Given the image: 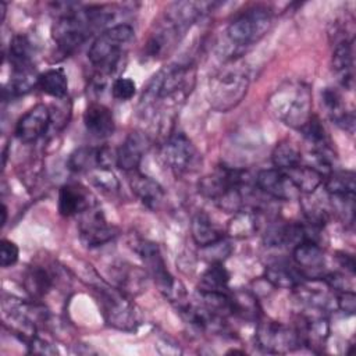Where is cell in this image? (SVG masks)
Wrapping results in <instances>:
<instances>
[{
    "instance_id": "obj_1",
    "label": "cell",
    "mask_w": 356,
    "mask_h": 356,
    "mask_svg": "<svg viewBox=\"0 0 356 356\" xmlns=\"http://www.w3.org/2000/svg\"><path fill=\"white\" fill-rule=\"evenodd\" d=\"M111 15L103 6L67 10L54 22L51 38L61 51L71 53L108 22Z\"/></svg>"
},
{
    "instance_id": "obj_2",
    "label": "cell",
    "mask_w": 356,
    "mask_h": 356,
    "mask_svg": "<svg viewBox=\"0 0 356 356\" xmlns=\"http://www.w3.org/2000/svg\"><path fill=\"white\" fill-rule=\"evenodd\" d=\"M270 108L285 125L302 131L313 118L312 92L303 82H286L270 97Z\"/></svg>"
},
{
    "instance_id": "obj_3",
    "label": "cell",
    "mask_w": 356,
    "mask_h": 356,
    "mask_svg": "<svg viewBox=\"0 0 356 356\" xmlns=\"http://www.w3.org/2000/svg\"><path fill=\"white\" fill-rule=\"evenodd\" d=\"M132 38L134 28L128 24H118L107 28L93 40L88 57L97 76H107L115 70Z\"/></svg>"
},
{
    "instance_id": "obj_4",
    "label": "cell",
    "mask_w": 356,
    "mask_h": 356,
    "mask_svg": "<svg viewBox=\"0 0 356 356\" xmlns=\"http://www.w3.org/2000/svg\"><path fill=\"white\" fill-rule=\"evenodd\" d=\"M249 88V75L243 64L232 61L222 67L209 83V100L213 108L228 111L245 97Z\"/></svg>"
},
{
    "instance_id": "obj_5",
    "label": "cell",
    "mask_w": 356,
    "mask_h": 356,
    "mask_svg": "<svg viewBox=\"0 0 356 356\" xmlns=\"http://www.w3.org/2000/svg\"><path fill=\"white\" fill-rule=\"evenodd\" d=\"M271 25V13L268 8L256 6L245 10L234 18L228 28L227 35L229 40L238 46H249L263 38Z\"/></svg>"
},
{
    "instance_id": "obj_6",
    "label": "cell",
    "mask_w": 356,
    "mask_h": 356,
    "mask_svg": "<svg viewBox=\"0 0 356 356\" xmlns=\"http://www.w3.org/2000/svg\"><path fill=\"white\" fill-rule=\"evenodd\" d=\"M99 295V303L106 321L120 330H134L136 325V313L132 303L121 289L110 288L100 282L95 286Z\"/></svg>"
},
{
    "instance_id": "obj_7",
    "label": "cell",
    "mask_w": 356,
    "mask_h": 356,
    "mask_svg": "<svg viewBox=\"0 0 356 356\" xmlns=\"http://www.w3.org/2000/svg\"><path fill=\"white\" fill-rule=\"evenodd\" d=\"M136 252L142 259L146 271L156 281L160 291L171 300H181L179 289L177 291V282L168 273L159 246L149 241H139L136 243Z\"/></svg>"
},
{
    "instance_id": "obj_8",
    "label": "cell",
    "mask_w": 356,
    "mask_h": 356,
    "mask_svg": "<svg viewBox=\"0 0 356 356\" xmlns=\"http://www.w3.org/2000/svg\"><path fill=\"white\" fill-rule=\"evenodd\" d=\"M161 157L165 165L178 174L195 171L200 164V154L197 149L182 132L168 136L161 147Z\"/></svg>"
},
{
    "instance_id": "obj_9",
    "label": "cell",
    "mask_w": 356,
    "mask_h": 356,
    "mask_svg": "<svg viewBox=\"0 0 356 356\" xmlns=\"http://www.w3.org/2000/svg\"><path fill=\"white\" fill-rule=\"evenodd\" d=\"M191 76L189 65L167 67L161 70L150 82L146 92V99L149 102L171 99L178 93H182L189 86Z\"/></svg>"
},
{
    "instance_id": "obj_10",
    "label": "cell",
    "mask_w": 356,
    "mask_h": 356,
    "mask_svg": "<svg viewBox=\"0 0 356 356\" xmlns=\"http://www.w3.org/2000/svg\"><path fill=\"white\" fill-rule=\"evenodd\" d=\"M256 341L260 348L271 353L292 352L302 345L296 330L273 320L259 323L256 330Z\"/></svg>"
},
{
    "instance_id": "obj_11",
    "label": "cell",
    "mask_w": 356,
    "mask_h": 356,
    "mask_svg": "<svg viewBox=\"0 0 356 356\" xmlns=\"http://www.w3.org/2000/svg\"><path fill=\"white\" fill-rule=\"evenodd\" d=\"M81 216L79 235L88 246L103 245L115 236V228L106 221L100 210L90 207Z\"/></svg>"
},
{
    "instance_id": "obj_12",
    "label": "cell",
    "mask_w": 356,
    "mask_h": 356,
    "mask_svg": "<svg viewBox=\"0 0 356 356\" xmlns=\"http://www.w3.org/2000/svg\"><path fill=\"white\" fill-rule=\"evenodd\" d=\"M256 186L275 200H291L300 195L285 171L278 168L259 171L256 175Z\"/></svg>"
},
{
    "instance_id": "obj_13",
    "label": "cell",
    "mask_w": 356,
    "mask_h": 356,
    "mask_svg": "<svg viewBox=\"0 0 356 356\" xmlns=\"http://www.w3.org/2000/svg\"><path fill=\"white\" fill-rule=\"evenodd\" d=\"M50 125V111L47 106L39 103L28 110L15 125V135L24 143L36 142Z\"/></svg>"
},
{
    "instance_id": "obj_14",
    "label": "cell",
    "mask_w": 356,
    "mask_h": 356,
    "mask_svg": "<svg viewBox=\"0 0 356 356\" xmlns=\"http://www.w3.org/2000/svg\"><path fill=\"white\" fill-rule=\"evenodd\" d=\"M93 206L90 192L79 184H67L58 191V211L64 217L82 214Z\"/></svg>"
},
{
    "instance_id": "obj_15",
    "label": "cell",
    "mask_w": 356,
    "mask_h": 356,
    "mask_svg": "<svg viewBox=\"0 0 356 356\" xmlns=\"http://www.w3.org/2000/svg\"><path fill=\"white\" fill-rule=\"evenodd\" d=\"M149 147V139L142 132H131L117 150L115 164L124 171H136Z\"/></svg>"
},
{
    "instance_id": "obj_16",
    "label": "cell",
    "mask_w": 356,
    "mask_h": 356,
    "mask_svg": "<svg viewBox=\"0 0 356 356\" xmlns=\"http://www.w3.org/2000/svg\"><path fill=\"white\" fill-rule=\"evenodd\" d=\"M300 343L309 346L310 349H321L324 348L327 338L330 335V325L324 313L316 314L310 313L302 317L300 327L296 330Z\"/></svg>"
},
{
    "instance_id": "obj_17",
    "label": "cell",
    "mask_w": 356,
    "mask_h": 356,
    "mask_svg": "<svg viewBox=\"0 0 356 356\" xmlns=\"http://www.w3.org/2000/svg\"><path fill=\"white\" fill-rule=\"evenodd\" d=\"M83 121L88 132L99 139L111 136L115 129L111 110L100 103H92L88 106L83 114Z\"/></svg>"
},
{
    "instance_id": "obj_18",
    "label": "cell",
    "mask_w": 356,
    "mask_h": 356,
    "mask_svg": "<svg viewBox=\"0 0 356 356\" xmlns=\"http://www.w3.org/2000/svg\"><path fill=\"white\" fill-rule=\"evenodd\" d=\"M131 189L135 193V196L150 210H157L163 200H164V191L163 186L154 181L153 178L140 174L138 171H134V175L131 177Z\"/></svg>"
},
{
    "instance_id": "obj_19",
    "label": "cell",
    "mask_w": 356,
    "mask_h": 356,
    "mask_svg": "<svg viewBox=\"0 0 356 356\" xmlns=\"http://www.w3.org/2000/svg\"><path fill=\"white\" fill-rule=\"evenodd\" d=\"M332 68L339 81V83L350 90L355 82V70H353V47L352 40L342 39L337 43L332 53Z\"/></svg>"
},
{
    "instance_id": "obj_20",
    "label": "cell",
    "mask_w": 356,
    "mask_h": 356,
    "mask_svg": "<svg viewBox=\"0 0 356 356\" xmlns=\"http://www.w3.org/2000/svg\"><path fill=\"white\" fill-rule=\"evenodd\" d=\"M321 99H323L321 102L324 104V108L328 117L331 118V121L335 122L342 129L353 132V125H355L353 111L346 108V104L341 93L337 89L325 88L321 92Z\"/></svg>"
},
{
    "instance_id": "obj_21",
    "label": "cell",
    "mask_w": 356,
    "mask_h": 356,
    "mask_svg": "<svg viewBox=\"0 0 356 356\" xmlns=\"http://www.w3.org/2000/svg\"><path fill=\"white\" fill-rule=\"evenodd\" d=\"M303 273L286 261H275L266 268V280L275 288L295 289L305 282Z\"/></svg>"
},
{
    "instance_id": "obj_22",
    "label": "cell",
    "mask_w": 356,
    "mask_h": 356,
    "mask_svg": "<svg viewBox=\"0 0 356 356\" xmlns=\"http://www.w3.org/2000/svg\"><path fill=\"white\" fill-rule=\"evenodd\" d=\"M293 261L296 267L306 274V271H320L324 267V252L317 242L306 241L293 248ZM306 277V275H305Z\"/></svg>"
},
{
    "instance_id": "obj_23",
    "label": "cell",
    "mask_w": 356,
    "mask_h": 356,
    "mask_svg": "<svg viewBox=\"0 0 356 356\" xmlns=\"http://www.w3.org/2000/svg\"><path fill=\"white\" fill-rule=\"evenodd\" d=\"M285 174L296 186L299 193L305 195H312L324 181V175L312 165H305L302 163L289 170H285Z\"/></svg>"
},
{
    "instance_id": "obj_24",
    "label": "cell",
    "mask_w": 356,
    "mask_h": 356,
    "mask_svg": "<svg viewBox=\"0 0 356 356\" xmlns=\"http://www.w3.org/2000/svg\"><path fill=\"white\" fill-rule=\"evenodd\" d=\"M191 231H192L193 241L200 248L207 246L210 243H214V242L224 238L221 229L204 213L195 214V217L192 218Z\"/></svg>"
},
{
    "instance_id": "obj_25",
    "label": "cell",
    "mask_w": 356,
    "mask_h": 356,
    "mask_svg": "<svg viewBox=\"0 0 356 356\" xmlns=\"http://www.w3.org/2000/svg\"><path fill=\"white\" fill-rule=\"evenodd\" d=\"M325 189L331 197L348 199L355 197V172L353 171H331L325 179Z\"/></svg>"
},
{
    "instance_id": "obj_26",
    "label": "cell",
    "mask_w": 356,
    "mask_h": 356,
    "mask_svg": "<svg viewBox=\"0 0 356 356\" xmlns=\"http://www.w3.org/2000/svg\"><path fill=\"white\" fill-rule=\"evenodd\" d=\"M231 314L241 317L243 320H257L259 318V303L257 299L248 291H235L229 293Z\"/></svg>"
},
{
    "instance_id": "obj_27",
    "label": "cell",
    "mask_w": 356,
    "mask_h": 356,
    "mask_svg": "<svg viewBox=\"0 0 356 356\" xmlns=\"http://www.w3.org/2000/svg\"><path fill=\"white\" fill-rule=\"evenodd\" d=\"M53 284L51 274L42 266L31 267L24 278V286L26 292L33 298L44 296Z\"/></svg>"
},
{
    "instance_id": "obj_28",
    "label": "cell",
    "mask_w": 356,
    "mask_h": 356,
    "mask_svg": "<svg viewBox=\"0 0 356 356\" xmlns=\"http://www.w3.org/2000/svg\"><path fill=\"white\" fill-rule=\"evenodd\" d=\"M38 86L40 90L53 97H64L68 92V81L64 70L51 68L39 75Z\"/></svg>"
},
{
    "instance_id": "obj_29",
    "label": "cell",
    "mask_w": 356,
    "mask_h": 356,
    "mask_svg": "<svg viewBox=\"0 0 356 356\" xmlns=\"http://www.w3.org/2000/svg\"><path fill=\"white\" fill-rule=\"evenodd\" d=\"M229 274L222 263H211V266L203 273L199 291L203 292H228Z\"/></svg>"
},
{
    "instance_id": "obj_30",
    "label": "cell",
    "mask_w": 356,
    "mask_h": 356,
    "mask_svg": "<svg viewBox=\"0 0 356 356\" xmlns=\"http://www.w3.org/2000/svg\"><path fill=\"white\" fill-rule=\"evenodd\" d=\"M273 164L278 170H289L302 163L300 149L291 140H282L277 143L271 154Z\"/></svg>"
},
{
    "instance_id": "obj_31",
    "label": "cell",
    "mask_w": 356,
    "mask_h": 356,
    "mask_svg": "<svg viewBox=\"0 0 356 356\" xmlns=\"http://www.w3.org/2000/svg\"><path fill=\"white\" fill-rule=\"evenodd\" d=\"M257 231V217L250 210H238L227 225L228 235L234 238H248Z\"/></svg>"
},
{
    "instance_id": "obj_32",
    "label": "cell",
    "mask_w": 356,
    "mask_h": 356,
    "mask_svg": "<svg viewBox=\"0 0 356 356\" xmlns=\"http://www.w3.org/2000/svg\"><path fill=\"white\" fill-rule=\"evenodd\" d=\"M32 44L24 35H17L10 42V61L13 68L32 65Z\"/></svg>"
},
{
    "instance_id": "obj_33",
    "label": "cell",
    "mask_w": 356,
    "mask_h": 356,
    "mask_svg": "<svg viewBox=\"0 0 356 356\" xmlns=\"http://www.w3.org/2000/svg\"><path fill=\"white\" fill-rule=\"evenodd\" d=\"M68 167L72 171H90L97 167L96 164V149L92 147H79L71 153L68 159Z\"/></svg>"
},
{
    "instance_id": "obj_34",
    "label": "cell",
    "mask_w": 356,
    "mask_h": 356,
    "mask_svg": "<svg viewBox=\"0 0 356 356\" xmlns=\"http://www.w3.org/2000/svg\"><path fill=\"white\" fill-rule=\"evenodd\" d=\"M90 175H92V181L96 186H99L104 191H108V192L118 189V181L110 168L95 167L90 170Z\"/></svg>"
},
{
    "instance_id": "obj_35",
    "label": "cell",
    "mask_w": 356,
    "mask_h": 356,
    "mask_svg": "<svg viewBox=\"0 0 356 356\" xmlns=\"http://www.w3.org/2000/svg\"><path fill=\"white\" fill-rule=\"evenodd\" d=\"M200 249L203 256L211 263H222V260L231 253V246L228 242L224 241V238Z\"/></svg>"
},
{
    "instance_id": "obj_36",
    "label": "cell",
    "mask_w": 356,
    "mask_h": 356,
    "mask_svg": "<svg viewBox=\"0 0 356 356\" xmlns=\"http://www.w3.org/2000/svg\"><path fill=\"white\" fill-rule=\"evenodd\" d=\"M136 85L131 78H117L111 85V95L114 99L125 102L134 97Z\"/></svg>"
},
{
    "instance_id": "obj_37",
    "label": "cell",
    "mask_w": 356,
    "mask_h": 356,
    "mask_svg": "<svg viewBox=\"0 0 356 356\" xmlns=\"http://www.w3.org/2000/svg\"><path fill=\"white\" fill-rule=\"evenodd\" d=\"M18 246L8 241V239H1L0 242V264L1 267H8L17 263L18 260Z\"/></svg>"
},
{
    "instance_id": "obj_38",
    "label": "cell",
    "mask_w": 356,
    "mask_h": 356,
    "mask_svg": "<svg viewBox=\"0 0 356 356\" xmlns=\"http://www.w3.org/2000/svg\"><path fill=\"white\" fill-rule=\"evenodd\" d=\"M337 306L343 313L353 314L356 310V296L353 291H342L337 296Z\"/></svg>"
},
{
    "instance_id": "obj_39",
    "label": "cell",
    "mask_w": 356,
    "mask_h": 356,
    "mask_svg": "<svg viewBox=\"0 0 356 356\" xmlns=\"http://www.w3.org/2000/svg\"><path fill=\"white\" fill-rule=\"evenodd\" d=\"M26 346L29 348V350L32 353H42V355H51L56 353V349L51 348V345H49L46 341L35 337L33 339H31Z\"/></svg>"
},
{
    "instance_id": "obj_40",
    "label": "cell",
    "mask_w": 356,
    "mask_h": 356,
    "mask_svg": "<svg viewBox=\"0 0 356 356\" xmlns=\"http://www.w3.org/2000/svg\"><path fill=\"white\" fill-rule=\"evenodd\" d=\"M337 257L339 260V264L343 268H346L350 274H353V271H355V259H353V256H350L348 253H338Z\"/></svg>"
},
{
    "instance_id": "obj_41",
    "label": "cell",
    "mask_w": 356,
    "mask_h": 356,
    "mask_svg": "<svg viewBox=\"0 0 356 356\" xmlns=\"http://www.w3.org/2000/svg\"><path fill=\"white\" fill-rule=\"evenodd\" d=\"M1 214H3L1 225H4V224H6V217H7V209H6V206H4V204H3V209H1Z\"/></svg>"
}]
</instances>
